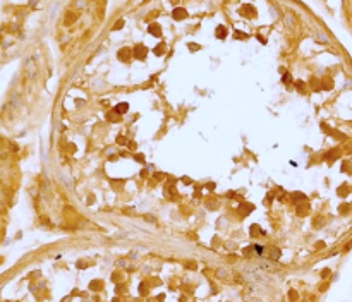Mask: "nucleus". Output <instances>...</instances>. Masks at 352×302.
I'll return each mask as SVG.
<instances>
[{
    "mask_svg": "<svg viewBox=\"0 0 352 302\" xmlns=\"http://www.w3.org/2000/svg\"><path fill=\"white\" fill-rule=\"evenodd\" d=\"M186 16H187V12L184 11V9H175V11H174V17H175V19H184Z\"/></svg>",
    "mask_w": 352,
    "mask_h": 302,
    "instance_id": "obj_1",
    "label": "nucleus"
},
{
    "mask_svg": "<svg viewBox=\"0 0 352 302\" xmlns=\"http://www.w3.org/2000/svg\"><path fill=\"white\" fill-rule=\"evenodd\" d=\"M122 24H124V21H119V22H117V24H115V28H113V29H119V28H120V26H122Z\"/></svg>",
    "mask_w": 352,
    "mask_h": 302,
    "instance_id": "obj_2",
    "label": "nucleus"
}]
</instances>
